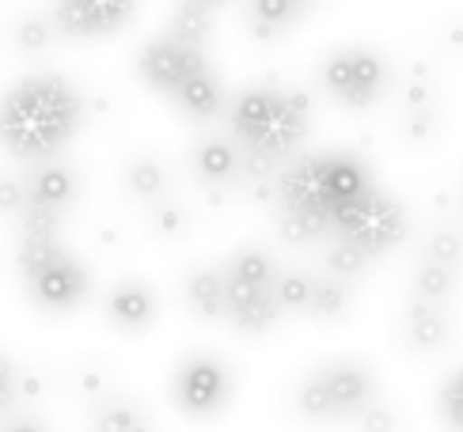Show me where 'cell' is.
I'll use <instances>...</instances> for the list:
<instances>
[{"label":"cell","mask_w":463,"mask_h":432,"mask_svg":"<svg viewBox=\"0 0 463 432\" xmlns=\"http://www.w3.org/2000/svg\"><path fill=\"white\" fill-rule=\"evenodd\" d=\"M84 126V95L57 72H31L0 95V148L19 164L61 160Z\"/></svg>","instance_id":"cell-1"},{"label":"cell","mask_w":463,"mask_h":432,"mask_svg":"<svg viewBox=\"0 0 463 432\" xmlns=\"http://www.w3.org/2000/svg\"><path fill=\"white\" fill-rule=\"evenodd\" d=\"M312 126V99L297 88L250 84L228 107V136L243 155L288 164Z\"/></svg>","instance_id":"cell-2"},{"label":"cell","mask_w":463,"mask_h":432,"mask_svg":"<svg viewBox=\"0 0 463 432\" xmlns=\"http://www.w3.org/2000/svg\"><path fill=\"white\" fill-rule=\"evenodd\" d=\"M15 269H19V281H24L31 304L50 311V315H69L91 292L88 266L65 247L61 235L19 231Z\"/></svg>","instance_id":"cell-3"},{"label":"cell","mask_w":463,"mask_h":432,"mask_svg":"<svg viewBox=\"0 0 463 432\" xmlns=\"http://www.w3.org/2000/svg\"><path fill=\"white\" fill-rule=\"evenodd\" d=\"M224 277V323H232L247 338L274 330L281 323V311L274 304L278 266L259 247H240L221 262Z\"/></svg>","instance_id":"cell-4"},{"label":"cell","mask_w":463,"mask_h":432,"mask_svg":"<svg viewBox=\"0 0 463 432\" xmlns=\"http://www.w3.org/2000/svg\"><path fill=\"white\" fill-rule=\"evenodd\" d=\"M331 231L345 247H354L364 258H380L395 247L407 243L411 235V216L392 193H383L380 186H373L369 193H361L357 202H350L345 209H338L331 216Z\"/></svg>","instance_id":"cell-5"},{"label":"cell","mask_w":463,"mask_h":432,"mask_svg":"<svg viewBox=\"0 0 463 432\" xmlns=\"http://www.w3.org/2000/svg\"><path fill=\"white\" fill-rule=\"evenodd\" d=\"M319 80L326 91H331L335 103L364 110L388 91L392 61L373 46H342L323 61Z\"/></svg>","instance_id":"cell-6"},{"label":"cell","mask_w":463,"mask_h":432,"mask_svg":"<svg viewBox=\"0 0 463 432\" xmlns=\"http://www.w3.org/2000/svg\"><path fill=\"white\" fill-rule=\"evenodd\" d=\"M232 390H236V376L232 368L213 357V352H194L186 357L175 376H171V402H175L186 418H217L221 409L232 402Z\"/></svg>","instance_id":"cell-7"},{"label":"cell","mask_w":463,"mask_h":432,"mask_svg":"<svg viewBox=\"0 0 463 432\" xmlns=\"http://www.w3.org/2000/svg\"><path fill=\"white\" fill-rule=\"evenodd\" d=\"M209 53L198 50V46H186V42H175L171 34H160L152 38V42L141 46L137 53V76L141 84L152 88L164 99H171L186 80H194V76L209 72Z\"/></svg>","instance_id":"cell-8"},{"label":"cell","mask_w":463,"mask_h":432,"mask_svg":"<svg viewBox=\"0 0 463 432\" xmlns=\"http://www.w3.org/2000/svg\"><path fill=\"white\" fill-rule=\"evenodd\" d=\"M137 0H53L50 23L72 42H99L129 27Z\"/></svg>","instance_id":"cell-9"},{"label":"cell","mask_w":463,"mask_h":432,"mask_svg":"<svg viewBox=\"0 0 463 432\" xmlns=\"http://www.w3.org/2000/svg\"><path fill=\"white\" fill-rule=\"evenodd\" d=\"M316 371H319V380H323V387H326V399H331L338 421H354L361 409L369 406V402H376V395H380L376 371L364 364V361L342 357V361L319 364Z\"/></svg>","instance_id":"cell-10"},{"label":"cell","mask_w":463,"mask_h":432,"mask_svg":"<svg viewBox=\"0 0 463 432\" xmlns=\"http://www.w3.org/2000/svg\"><path fill=\"white\" fill-rule=\"evenodd\" d=\"M24 198L34 209H50L57 216H69V209L80 198V174L65 160H46L34 164L24 179Z\"/></svg>","instance_id":"cell-11"},{"label":"cell","mask_w":463,"mask_h":432,"mask_svg":"<svg viewBox=\"0 0 463 432\" xmlns=\"http://www.w3.org/2000/svg\"><path fill=\"white\" fill-rule=\"evenodd\" d=\"M107 323L114 330H122V333H145L152 323H156L160 315V300H156V292H152L145 281L137 277H126L110 288V296H107Z\"/></svg>","instance_id":"cell-12"},{"label":"cell","mask_w":463,"mask_h":432,"mask_svg":"<svg viewBox=\"0 0 463 432\" xmlns=\"http://www.w3.org/2000/svg\"><path fill=\"white\" fill-rule=\"evenodd\" d=\"M319 8V0H247L243 23L259 42H278Z\"/></svg>","instance_id":"cell-13"},{"label":"cell","mask_w":463,"mask_h":432,"mask_svg":"<svg viewBox=\"0 0 463 432\" xmlns=\"http://www.w3.org/2000/svg\"><path fill=\"white\" fill-rule=\"evenodd\" d=\"M376 183H373V174L369 167H364L361 160H354V155H345V152H326V167H323V205H326V221L345 209L350 202H357L361 193H369Z\"/></svg>","instance_id":"cell-14"},{"label":"cell","mask_w":463,"mask_h":432,"mask_svg":"<svg viewBox=\"0 0 463 432\" xmlns=\"http://www.w3.org/2000/svg\"><path fill=\"white\" fill-rule=\"evenodd\" d=\"M240 164H243V152L224 133L202 136V141L194 145V152H190V167H194L202 186H236L243 179Z\"/></svg>","instance_id":"cell-15"},{"label":"cell","mask_w":463,"mask_h":432,"mask_svg":"<svg viewBox=\"0 0 463 432\" xmlns=\"http://www.w3.org/2000/svg\"><path fill=\"white\" fill-rule=\"evenodd\" d=\"M399 330H402V342H407L414 352H433L449 342L452 333V319L445 304H426V300H411L402 307V319H399Z\"/></svg>","instance_id":"cell-16"},{"label":"cell","mask_w":463,"mask_h":432,"mask_svg":"<svg viewBox=\"0 0 463 432\" xmlns=\"http://www.w3.org/2000/svg\"><path fill=\"white\" fill-rule=\"evenodd\" d=\"M88 432H156V428H152V418L133 399L107 390V395L91 399Z\"/></svg>","instance_id":"cell-17"},{"label":"cell","mask_w":463,"mask_h":432,"mask_svg":"<svg viewBox=\"0 0 463 432\" xmlns=\"http://www.w3.org/2000/svg\"><path fill=\"white\" fill-rule=\"evenodd\" d=\"M167 103H175V110H183L190 122H213V117L224 110V84L221 76L209 69L194 80H186Z\"/></svg>","instance_id":"cell-18"},{"label":"cell","mask_w":463,"mask_h":432,"mask_svg":"<svg viewBox=\"0 0 463 432\" xmlns=\"http://www.w3.org/2000/svg\"><path fill=\"white\" fill-rule=\"evenodd\" d=\"M183 300L198 319H224V277L221 266H194L183 281Z\"/></svg>","instance_id":"cell-19"},{"label":"cell","mask_w":463,"mask_h":432,"mask_svg":"<svg viewBox=\"0 0 463 432\" xmlns=\"http://www.w3.org/2000/svg\"><path fill=\"white\" fill-rule=\"evenodd\" d=\"M122 186H126V193L133 202H141L148 209V205H156L160 198L171 193V174L156 155H133V160L126 164V171H122Z\"/></svg>","instance_id":"cell-20"},{"label":"cell","mask_w":463,"mask_h":432,"mask_svg":"<svg viewBox=\"0 0 463 432\" xmlns=\"http://www.w3.org/2000/svg\"><path fill=\"white\" fill-rule=\"evenodd\" d=\"M164 34H171L175 42L205 50L209 34H213V8L194 5V0H183V5H175V12H171V23H167Z\"/></svg>","instance_id":"cell-21"},{"label":"cell","mask_w":463,"mask_h":432,"mask_svg":"<svg viewBox=\"0 0 463 432\" xmlns=\"http://www.w3.org/2000/svg\"><path fill=\"white\" fill-rule=\"evenodd\" d=\"M350 304H354V285L335 281V277H316L307 315L319 319V323H338V319L350 315Z\"/></svg>","instance_id":"cell-22"},{"label":"cell","mask_w":463,"mask_h":432,"mask_svg":"<svg viewBox=\"0 0 463 432\" xmlns=\"http://www.w3.org/2000/svg\"><path fill=\"white\" fill-rule=\"evenodd\" d=\"M312 285L316 273H300V269H278L274 281V304L281 315H307V304H312Z\"/></svg>","instance_id":"cell-23"},{"label":"cell","mask_w":463,"mask_h":432,"mask_svg":"<svg viewBox=\"0 0 463 432\" xmlns=\"http://www.w3.org/2000/svg\"><path fill=\"white\" fill-rule=\"evenodd\" d=\"M297 414L307 425H335L338 421L335 418V406H331V399H326V387H323L316 368L307 371V376L300 380V387H297Z\"/></svg>","instance_id":"cell-24"},{"label":"cell","mask_w":463,"mask_h":432,"mask_svg":"<svg viewBox=\"0 0 463 432\" xmlns=\"http://www.w3.org/2000/svg\"><path fill=\"white\" fill-rule=\"evenodd\" d=\"M414 300H426V304H445L452 292H456V269H445L437 262H426L421 258L418 269H414Z\"/></svg>","instance_id":"cell-25"},{"label":"cell","mask_w":463,"mask_h":432,"mask_svg":"<svg viewBox=\"0 0 463 432\" xmlns=\"http://www.w3.org/2000/svg\"><path fill=\"white\" fill-rule=\"evenodd\" d=\"M57 38L50 15H19L15 27H12V42L19 53H43L50 50V42Z\"/></svg>","instance_id":"cell-26"},{"label":"cell","mask_w":463,"mask_h":432,"mask_svg":"<svg viewBox=\"0 0 463 432\" xmlns=\"http://www.w3.org/2000/svg\"><path fill=\"white\" fill-rule=\"evenodd\" d=\"M148 228L160 235V239H179V235H186V228H190V212L171 198H160L156 205H148Z\"/></svg>","instance_id":"cell-27"},{"label":"cell","mask_w":463,"mask_h":432,"mask_svg":"<svg viewBox=\"0 0 463 432\" xmlns=\"http://www.w3.org/2000/svg\"><path fill=\"white\" fill-rule=\"evenodd\" d=\"M364 266H369V258H364V254H357L354 247H345L342 239H335V247L326 250V277H335V281L354 285V281L361 277Z\"/></svg>","instance_id":"cell-28"},{"label":"cell","mask_w":463,"mask_h":432,"mask_svg":"<svg viewBox=\"0 0 463 432\" xmlns=\"http://www.w3.org/2000/svg\"><path fill=\"white\" fill-rule=\"evenodd\" d=\"M459 258H463V243L452 228H437L426 235V262H437L445 269H459Z\"/></svg>","instance_id":"cell-29"},{"label":"cell","mask_w":463,"mask_h":432,"mask_svg":"<svg viewBox=\"0 0 463 432\" xmlns=\"http://www.w3.org/2000/svg\"><path fill=\"white\" fill-rule=\"evenodd\" d=\"M440 418L452 432H463V368H456L440 387Z\"/></svg>","instance_id":"cell-30"},{"label":"cell","mask_w":463,"mask_h":432,"mask_svg":"<svg viewBox=\"0 0 463 432\" xmlns=\"http://www.w3.org/2000/svg\"><path fill=\"white\" fill-rule=\"evenodd\" d=\"M402 133L411 136V141H430L437 133V107L426 103V107H407L402 114Z\"/></svg>","instance_id":"cell-31"},{"label":"cell","mask_w":463,"mask_h":432,"mask_svg":"<svg viewBox=\"0 0 463 432\" xmlns=\"http://www.w3.org/2000/svg\"><path fill=\"white\" fill-rule=\"evenodd\" d=\"M354 425H357V432H395L399 428V421H395V414L388 406H383L380 399L376 402H369L361 409V414L354 418Z\"/></svg>","instance_id":"cell-32"},{"label":"cell","mask_w":463,"mask_h":432,"mask_svg":"<svg viewBox=\"0 0 463 432\" xmlns=\"http://www.w3.org/2000/svg\"><path fill=\"white\" fill-rule=\"evenodd\" d=\"M27 205L24 198V179H0V212L5 216H19Z\"/></svg>","instance_id":"cell-33"},{"label":"cell","mask_w":463,"mask_h":432,"mask_svg":"<svg viewBox=\"0 0 463 432\" xmlns=\"http://www.w3.org/2000/svg\"><path fill=\"white\" fill-rule=\"evenodd\" d=\"M15 390H19V376H15V368L0 357V414L15 402Z\"/></svg>","instance_id":"cell-34"},{"label":"cell","mask_w":463,"mask_h":432,"mask_svg":"<svg viewBox=\"0 0 463 432\" xmlns=\"http://www.w3.org/2000/svg\"><path fill=\"white\" fill-rule=\"evenodd\" d=\"M0 432H46V428L38 425V421H27V418H24V421H12L8 428H0Z\"/></svg>","instance_id":"cell-35"},{"label":"cell","mask_w":463,"mask_h":432,"mask_svg":"<svg viewBox=\"0 0 463 432\" xmlns=\"http://www.w3.org/2000/svg\"><path fill=\"white\" fill-rule=\"evenodd\" d=\"M194 5H205V8H213V5H224V0H194Z\"/></svg>","instance_id":"cell-36"}]
</instances>
